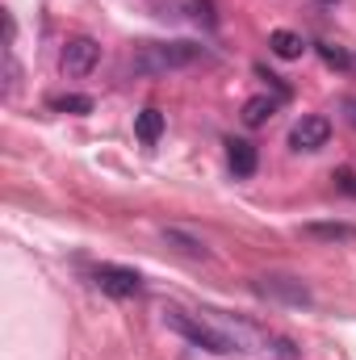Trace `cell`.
<instances>
[{
	"label": "cell",
	"instance_id": "7",
	"mask_svg": "<svg viewBox=\"0 0 356 360\" xmlns=\"http://www.w3.org/2000/svg\"><path fill=\"white\" fill-rule=\"evenodd\" d=\"M276 105H281V96H268V92H260V96H248L239 117H243V126H248V130H260L265 122H272Z\"/></svg>",
	"mask_w": 356,
	"mask_h": 360
},
{
	"label": "cell",
	"instance_id": "5",
	"mask_svg": "<svg viewBox=\"0 0 356 360\" xmlns=\"http://www.w3.org/2000/svg\"><path fill=\"white\" fill-rule=\"evenodd\" d=\"M327 139H331V122L323 113H306L289 130V147L293 151H319V147H327Z\"/></svg>",
	"mask_w": 356,
	"mask_h": 360
},
{
	"label": "cell",
	"instance_id": "10",
	"mask_svg": "<svg viewBox=\"0 0 356 360\" xmlns=\"http://www.w3.org/2000/svg\"><path fill=\"white\" fill-rule=\"evenodd\" d=\"M302 235L323 239V243H348V239H356V226H348V222H310V226H302Z\"/></svg>",
	"mask_w": 356,
	"mask_h": 360
},
{
	"label": "cell",
	"instance_id": "6",
	"mask_svg": "<svg viewBox=\"0 0 356 360\" xmlns=\"http://www.w3.org/2000/svg\"><path fill=\"white\" fill-rule=\"evenodd\" d=\"M96 59H101V46H96L92 38H72V42L63 46V59H59V68H63V76L80 80V76H89L92 68H96Z\"/></svg>",
	"mask_w": 356,
	"mask_h": 360
},
{
	"label": "cell",
	"instance_id": "15",
	"mask_svg": "<svg viewBox=\"0 0 356 360\" xmlns=\"http://www.w3.org/2000/svg\"><path fill=\"white\" fill-rule=\"evenodd\" d=\"M336 184H340L344 193H352V197H356V172H348V168H340V172H336Z\"/></svg>",
	"mask_w": 356,
	"mask_h": 360
},
{
	"label": "cell",
	"instance_id": "1",
	"mask_svg": "<svg viewBox=\"0 0 356 360\" xmlns=\"http://www.w3.org/2000/svg\"><path fill=\"white\" fill-rule=\"evenodd\" d=\"M201 59H205V51L197 42H143L130 55V72L134 76H168V72L193 68Z\"/></svg>",
	"mask_w": 356,
	"mask_h": 360
},
{
	"label": "cell",
	"instance_id": "13",
	"mask_svg": "<svg viewBox=\"0 0 356 360\" xmlns=\"http://www.w3.org/2000/svg\"><path fill=\"white\" fill-rule=\"evenodd\" d=\"M51 109H59V113H92V96H76V92L51 96Z\"/></svg>",
	"mask_w": 356,
	"mask_h": 360
},
{
	"label": "cell",
	"instance_id": "3",
	"mask_svg": "<svg viewBox=\"0 0 356 360\" xmlns=\"http://www.w3.org/2000/svg\"><path fill=\"white\" fill-rule=\"evenodd\" d=\"M252 293H260L268 302H285V306H310V285L302 276H289V272H260V276H252Z\"/></svg>",
	"mask_w": 356,
	"mask_h": 360
},
{
	"label": "cell",
	"instance_id": "11",
	"mask_svg": "<svg viewBox=\"0 0 356 360\" xmlns=\"http://www.w3.org/2000/svg\"><path fill=\"white\" fill-rule=\"evenodd\" d=\"M164 239H168V243H172L177 252L193 256V260H205V256H210L205 239H197V235H189V231H180V226H168V231H164Z\"/></svg>",
	"mask_w": 356,
	"mask_h": 360
},
{
	"label": "cell",
	"instance_id": "14",
	"mask_svg": "<svg viewBox=\"0 0 356 360\" xmlns=\"http://www.w3.org/2000/svg\"><path fill=\"white\" fill-rule=\"evenodd\" d=\"M319 55H323V63H327V68H344V72H348V68H356V59L344 51V46H331V42H323V46H319Z\"/></svg>",
	"mask_w": 356,
	"mask_h": 360
},
{
	"label": "cell",
	"instance_id": "9",
	"mask_svg": "<svg viewBox=\"0 0 356 360\" xmlns=\"http://www.w3.org/2000/svg\"><path fill=\"white\" fill-rule=\"evenodd\" d=\"M227 155H231V172L235 176H252L256 172V147L248 139H231L227 143Z\"/></svg>",
	"mask_w": 356,
	"mask_h": 360
},
{
	"label": "cell",
	"instance_id": "2",
	"mask_svg": "<svg viewBox=\"0 0 356 360\" xmlns=\"http://www.w3.org/2000/svg\"><path fill=\"white\" fill-rule=\"evenodd\" d=\"M164 323H168L177 335H184L193 348H205V352H214V356H231V352H235L231 340H227L205 314H189V310H180V306H168V310H164Z\"/></svg>",
	"mask_w": 356,
	"mask_h": 360
},
{
	"label": "cell",
	"instance_id": "12",
	"mask_svg": "<svg viewBox=\"0 0 356 360\" xmlns=\"http://www.w3.org/2000/svg\"><path fill=\"white\" fill-rule=\"evenodd\" d=\"M134 134H139L143 143H155V139L164 134V113H160V109H143V113L134 117Z\"/></svg>",
	"mask_w": 356,
	"mask_h": 360
},
{
	"label": "cell",
	"instance_id": "16",
	"mask_svg": "<svg viewBox=\"0 0 356 360\" xmlns=\"http://www.w3.org/2000/svg\"><path fill=\"white\" fill-rule=\"evenodd\" d=\"M344 109H348V113H352V122H356V101H344Z\"/></svg>",
	"mask_w": 356,
	"mask_h": 360
},
{
	"label": "cell",
	"instance_id": "8",
	"mask_svg": "<svg viewBox=\"0 0 356 360\" xmlns=\"http://www.w3.org/2000/svg\"><path fill=\"white\" fill-rule=\"evenodd\" d=\"M268 51H272L276 59H302L306 38L293 34V30H272V34H268Z\"/></svg>",
	"mask_w": 356,
	"mask_h": 360
},
{
	"label": "cell",
	"instance_id": "4",
	"mask_svg": "<svg viewBox=\"0 0 356 360\" xmlns=\"http://www.w3.org/2000/svg\"><path fill=\"white\" fill-rule=\"evenodd\" d=\"M92 281H96L101 293L122 297V302L143 293V276H139L134 269H122V264H96V269H92Z\"/></svg>",
	"mask_w": 356,
	"mask_h": 360
}]
</instances>
